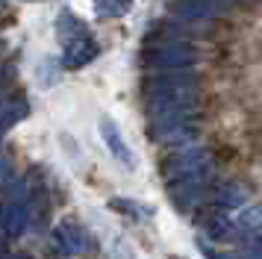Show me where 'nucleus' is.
<instances>
[{
    "mask_svg": "<svg viewBox=\"0 0 262 259\" xmlns=\"http://www.w3.org/2000/svg\"><path fill=\"white\" fill-rule=\"evenodd\" d=\"M215 159L209 147H201V144H183L162 162V174L165 180H177V177H189V174H201V171H212Z\"/></svg>",
    "mask_w": 262,
    "mask_h": 259,
    "instance_id": "nucleus-3",
    "label": "nucleus"
},
{
    "mask_svg": "<svg viewBox=\"0 0 262 259\" xmlns=\"http://www.w3.org/2000/svg\"><path fill=\"white\" fill-rule=\"evenodd\" d=\"M30 224V212L24 209V203H6L0 206V227L6 235H21Z\"/></svg>",
    "mask_w": 262,
    "mask_h": 259,
    "instance_id": "nucleus-7",
    "label": "nucleus"
},
{
    "mask_svg": "<svg viewBox=\"0 0 262 259\" xmlns=\"http://www.w3.org/2000/svg\"><path fill=\"white\" fill-rule=\"evenodd\" d=\"M6 250H9V242H6V235H0V259L6 256Z\"/></svg>",
    "mask_w": 262,
    "mask_h": 259,
    "instance_id": "nucleus-11",
    "label": "nucleus"
},
{
    "mask_svg": "<svg viewBox=\"0 0 262 259\" xmlns=\"http://www.w3.org/2000/svg\"><path fill=\"white\" fill-rule=\"evenodd\" d=\"M112 209H118V212H130L136 221H147L150 215H154V209L150 206H142V203H133V200H121V198H115L112 203H109Z\"/></svg>",
    "mask_w": 262,
    "mask_h": 259,
    "instance_id": "nucleus-9",
    "label": "nucleus"
},
{
    "mask_svg": "<svg viewBox=\"0 0 262 259\" xmlns=\"http://www.w3.org/2000/svg\"><path fill=\"white\" fill-rule=\"evenodd\" d=\"M6 15V0H0V18Z\"/></svg>",
    "mask_w": 262,
    "mask_h": 259,
    "instance_id": "nucleus-13",
    "label": "nucleus"
},
{
    "mask_svg": "<svg viewBox=\"0 0 262 259\" xmlns=\"http://www.w3.org/2000/svg\"><path fill=\"white\" fill-rule=\"evenodd\" d=\"M100 139H103V144L109 147V153L118 159L127 171H133L136 165H139V159H136V153L130 150V144L121 139V133H118V127H115V121L112 118H100Z\"/></svg>",
    "mask_w": 262,
    "mask_h": 259,
    "instance_id": "nucleus-5",
    "label": "nucleus"
},
{
    "mask_svg": "<svg viewBox=\"0 0 262 259\" xmlns=\"http://www.w3.org/2000/svg\"><path fill=\"white\" fill-rule=\"evenodd\" d=\"M92 3H95L97 18H124L136 6V0H92Z\"/></svg>",
    "mask_w": 262,
    "mask_h": 259,
    "instance_id": "nucleus-8",
    "label": "nucleus"
},
{
    "mask_svg": "<svg viewBox=\"0 0 262 259\" xmlns=\"http://www.w3.org/2000/svg\"><path fill=\"white\" fill-rule=\"evenodd\" d=\"M53 239H56V247H59L62 253H68V256H80L85 253L89 247H92V239L85 233L83 227H77L71 221H62L53 227Z\"/></svg>",
    "mask_w": 262,
    "mask_h": 259,
    "instance_id": "nucleus-6",
    "label": "nucleus"
},
{
    "mask_svg": "<svg viewBox=\"0 0 262 259\" xmlns=\"http://www.w3.org/2000/svg\"><path fill=\"white\" fill-rule=\"evenodd\" d=\"M56 38L62 45V65L65 68H83L89 62H95L100 53V45L92 35L89 24L77 18L74 12H59L56 18Z\"/></svg>",
    "mask_w": 262,
    "mask_h": 259,
    "instance_id": "nucleus-1",
    "label": "nucleus"
},
{
    "mask_svg": "<svg viewBox=\"0 0 262 259\" xmlns=\"http://www.w3.org/2000/svg\"><path fill=\"white\" fill-rule=\"evenodd\" d=\"M3 53H6V41H3V38H0V56H3Z\"/></svg>",
    "mask_w": 262,
    "mask_h": 259,
    "instance_id": "nucleus-14",
    "label": "nucleus"
},
{
    "mask_svg": "<svg viewBox=\"0 0 262 259\" xmlns=\"http://www.w3.org/2000/svg\"><path fill=\"white\" fill-rule=\"evenodd\" d=\"M9 259H33L30 253H15V256H9Z\"/></svg>",
    "mask_w": 262,
    "mask_h": 259,
    "instance_id": "nucleus-12",
    "label": "nucleus"
},
{
    "mask_svg": "<svg viewBox=\"0 0 262 259\" xmlns=\"http://www.w3.org/2000/svg\"><path fill=\"white\" fill-rule=\"evenodd\" d=\"M12 77H15V71H12V68L6 71V74H0V100H3L6 94H9V85H12Z\"/></svg>",
    "mask_w": 262,
    "mask_h": 259,
    "instance_id": "nucleus-10",
    "label": "nucleus"
},
{
    "mask_svg": "<svg viewBox=\"0 0 262 259\" xmlns=\"http://www.w3.org/2000/svg\"><path fill=\"white\" fill-rule=\"evenodd\" d=\"M168 9L180 21H215L218 15L227 12L218 3H212V0H171Z\"/></svg>",
    "mask_w": 262,
    "mask_h": 259,
    "instance_id": "nucleus-4",
    "label": "nucleus"
},
{
    "mask_svg": "<svg viewBox=\"0 0 262 259\" xmlns=\"http://www.w3.org/2000/svg\"><path fill=\"white\" fill-rule=\"evenodd\" d=\"M142 62L154 71H183L198 62V47L189 45L186 38L177 41H159V45H144Z\"/></svg>",
    "mask_w": 262,
    "mask_h": 259,
    "instance_id": "nucleus-2",
    "label": "nucleus"
}]
</instances>
